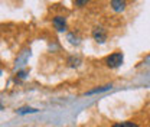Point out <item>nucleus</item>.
Masks as SVG:
<instances>
[{
    "label": "nucleus",
    "instance_id": "nucleus-1",
    "mask_svg": "<svg viewBox=\"0 0 150 127\" xmlns=\"http://www.w3.org/2000/svg\"><path fill=\"white\" fill-rule=\"evenodd\" d=\"M121 62H123V54H121V52H114V54H111L107 59H105V64H107L110 68H117V67H120Z\"/></svg>",
    "mask_w": 150,
    "mask_h": 127
},
{
    "label": "nucleus",
    "instance_id": "nucleus-7",
    "mask_svg": "<svg viewBox=\"0 0 150 127\" xmlns=\"http://www.w3.org/2000/svg\"><path fill=\"white\" fill-rule=\"evenodd\" d=\"M90 0H74L75 6H84V4H87Z\"/></svg>",
    "mask_w": 150,
    "mask_h": 127
},
{
    "label": "nucleus",
    "instance_id": "nucleus-3",
    "mask_svg": "<svg viewBox=\"0 0 150 127\" xmlns=\"http://www.w3.org/2000/svg\"><path fill=\"white\" fill-rule=\"evenodd\" d=\"M54 26H55L56 29L59 31V32H62V31H65L67 29V23H65V19L62 18V16H55L54 18Z\"/></svg>",
    "mask_w": 150,
    "mask_h": 127
},
{
    "label": "nucleus",
    "instance_id": "nucleus-8",
    "mask_svg": "<svg viewBox=\"0 0 150 127\" xmlns=\"http://www.w3.org/2000/svg\"><path fill=\"white\" fill-rule=\"evenodd\" d=\"M0 75H1V70H0Z\"/></svg>",
    "mask_w": 150,
    "mask_h": 127
},
{
    "label": "nucleus",
    "instance_id": "nucleus-2",
    "mask_svg": "<svg viewBox=\"0 0 150 127\" xmlns=\"http://www.w3.org/2000/svg\"><path fill=\"white\" fill-rule=\"evenodd\" d=\"M93 36L97 42L103 43V42L105 40V38H107V33H105V31H104L103 28H95L93 31Z\"/></svg>",
    "mask_w": 150,
    "mask_h": 127
},
{
    "label": "nucleus",
    "instance_id": "nucleus-6",
    "mask_svg": "<svg viewBox=\"0 0 150 127\" xmlns=\"http://www.w3.org/2000/svg\"><path fill=\"white\" fill-rule=\"evenodd\" d=\"M38 110H35V109H20L19 110V113L20 114H25V113H36Z\"/></svg>",
    "mask_w": 150,
    "mask_h": 127
},
{
    "label": "nucleus",
    "instance_id": "nucleus-5",
    "mask_svg": "<svg viewBox=\"0 0 150 127\" xmlns=\"http://www.w3.org/2000/svg\"><path fill=\"white\" fill-rule=\"evenodd\" d=\"M112 127H139L136 123H131V121H124V123H117Z\"/></svg>",
    "mask_w": 150,
    "mask_h": 127
},
{
    "label": "nucleus",
    "instance_id": "nucleus-4",
    "mask_svg": "<svg viewBox=\"0 0 150 127\" xmlns=\"http://www.w3.org/2000/svg\"><path fill=\"white\" fill-rule=\"evenodd\" d=\"M111 7L115 12H121L126 7V0H111Z\"/></svg>",
    "mask_w": 150,
    "mask_h": 127
},
{
    "label": "nucleus",
    "instance_id": "nucleus-9",
    "mask_svg": "<svg viewBox=\"0 0 150 127\" xmlns=\"http://www.w3.org/2000/svg\"><path fill=\"white\" fill-rule=\"evenodd\" d=\"M0 109H1V106H0Z\"/></svg>",
    "mask_w": 150,
    "mask_h": 127
}]
</instances>
